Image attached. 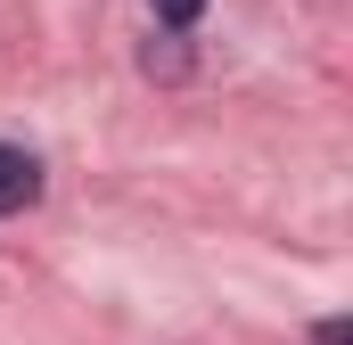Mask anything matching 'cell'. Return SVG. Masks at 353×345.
Listing matches in <instances>:
<instances>
[{
	"mask_svg": "<svg viewBox=\"0 0 353 345\" xmlns=\"http://www.w3.org/2000/svg\"><path fill=\"white\" fill-rule=\"evenodd\" d=\"M148 8H157L165 25H197V17H205V0H148Z\"/></svg>",
	"mask_w": 353,
	"mask_h": 345,
	"instance_id": "obj_2",
	"label": "cell"
},
{
	"mask_svg": "<svg viewBox=\"0 0 353 345\" xmlns=\"http://www.w3.org/2000/svg\"><path fill=\"white\" fill-rule=\"evenodd\" d=\"M33 197H41V165H33L25 148H8V140H0V214H25Z\"/></svg>",
	"mask_w": 353,
	"mask_h": 345,
	"instance_id": "obj_1",
	"label": "cell"
}]
</instances>
